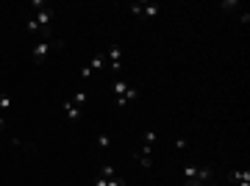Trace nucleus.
Listing matches in <instances>:
<instances>
[{"label": "nucleus", "mask_w": 250, "mask_h": 186, "mask_svg": "<svg viewBox=\"0 0 250 186\" xmlns=\"http://www.w3.org/2000/svg\"><path fill=\"white\" fill-rule=\"evenodd\" d=\"M50 22H53V9L47 6V9H42V11H36L34 17L25 22V28H28V34H50Z\"/></svg>", "instance_id": "obj_1"}, {"label": "nucleus", "mask_w": 250, "mask_h": 186, "mask_svg": "<svg viewBox=\"0 0 250 186\" xmlns=\"http://www.w3.org/2000/svg\"><path fill=\"white\" fill-rule=\"evenodd\" d=\"M139 98V92H136V86H131L125 78H117L114 81V103L120 108L125 106V103H131V100Z\"/></svg>", "instance_id": "obj_2"}, {"label": "nucleus", "mask_w": 250, "mask_h": 186, "mask_svg": "<svg viewBox=\"0 0 250 186\" xmlns=\"http://www.w3.org/2000/svg\"><path fill=\"white\" fill-rule=\"evenodd\" d=\"M159 11H161V6L159 3H150V0H134V3H131V14L147 20V22L159 17Z\"/></svg>", "instance_id": "obj_3"}, {"label": "nucleus", "mask_w": 250, "mask_h": 186, "mask_svg": "<svg viewBox=\"0 0 250 186\" xmlns=\"http://www.w3.org/2000/svg\"><path fill=\"white\" fill-rule=\"evenodd\" d=\"M62 44H64V42H59V39H53V42H50V39H39V42L34 44V53H31L34 64H42V62L47 59V56L53 53V50H59Z\"/></svg>", "instance_id": "obj_4"}, {"label": "nucleus", "mask_w": 250, "mask_h": 186, "mask_svg": "<svg viewBox=\"0 0 250 186\" xmlns=\"http://www.w3.org/2000/svg\"><path fill=\"white\" fill-rule=\"evenodd\" d=\"M211 167H192V164H187L184 167V181H200V184H211Z\"/></svg>", "instance_id": "obj_5"}, {"label": "nucleus", "mask_w": 250, "mask_h": 186, "mask_svg": "<svg viewBox=\"0 0 250 186\" xmlns=\"http://www.w3.org/2000/svg\"><path fill=\"white\" fill-rule=\"evenodd\" d=\"M106 62H111V72H114V75L123 72V47H120V44H111V47H108Z\"/></svg>", "instance_id": "obj_6"}, {"label": "nucleus", "mask_w": 250, "mask_h": 186, "mask_svg": "<svg viewBox=\"0 0 250 186\" xmlns=\"http://www.w3.org/2000/svg\"><path fill=\"white\" fill-rule=\"evenodd\" d=\"M103 67H106V53H98V56H95V59H92L89 64H83V67H81V78L86 81V78L92 75V72L103 70Z\"/></svg>", "instance_id": "obj_7"}, {"label": "nucleus", "mask_w": 250, "mask_h": 186, "mask_svg": "<svg viewBox=\"0 0 250 186\" xmlns=\"http://www.w3.org/2000/svg\"><path fill=\"white\" fill-rule=\"evenodd\" d=\"M134 159L139 161V167L142 169H150L153 167V147H139V150H134Z\"/></svg>", "instance_id": "obj_8"}, {"label": "nucleus", "mask_w": 250, "mask_h": 186, "mask_svg": "<svg viewBox=\"0 0 250 186\" xmlns=\"http://www.w3.org/2000/svg\"><path fill=\"white\" fill-rule=\"evenodd\" d=\"M62 108H64V114L70 117V123H78L81 117H83V108H81V106H75L72 100H64V103H62Z\"/></svg>", "instance_id": "obj_9"}, {"label": "nucleus", "mask_w": 250, "mask_h": 186, "mask_svg": "<svg viewBox=\"0 0 250 186\" xmlns=\"http://www.w3.org/2000/svg\"><path fill=\"white\" fill-rule=\"evenodd\" d=\"M231 181L236 186H250V172L248 169H233L231 172Z\"/></svg>", "instance_id": "obj_10"}, {"label": "nucleus", "mask_w": 250, "mask_h": 186, "mask_svg": "<svg viewBox=\"0 0 250 186\" xmlns=\"http://www.w3.org/2000/svg\"><path fill=\"white\" fill-rule=\"evenodd\" d=\"M142 145L145 147H156V131L153 128H145L142 131Z\"/></svg>", "instance_id": "obj_11"}, {"label": "nucleus", "mask_w": 250, "mask_h": 186, "mask_svg": "<svg viewBox=\"0 0 250 186\" xmlns=\"http://www.w3.org/2000/svg\"><path fill=\"white\" fill-rule=\"evenodd\" d=\"M95 142H98V147H100V150H111V136H108L106 131H100Z\"/></svg>", "instance_id": "obj_12"}, {"label": "nucleus", "mask_w": 250, "mask_h": 186, "mask_svg": "<svg viewBox=\"0 0 250 186\" xmlns=\"http://www.w3.org/2000/svg\"><path fill=\"white\" fill-rule=\"evenodd\" d=\"M72 103H75V106H81V108H83V106H86V92H83V89H78V92H75V95H72Z\"/></svg>", "instance_id": "obj_13"}, {"label": "nucleus", "mask_w": 250, "mask_h": 186, "mask_svg": "<svg viewBox=\"0 0 250 186\" xmlns=\"http://www.w3.org/2000/svg\"><path fill=\"white\" fill-rule=\"evenodd\" d=\"M100 178H108V181H111V178H117V169L111 167V164H103V167H100Z\"/></svg>", "instance_id": "obj_14"}, {"label": "nucleus", "mask_w": 250, "mask_h": 186, "mask_svg": "<svg viewBox=\"0 0 250 186\" xmlns=\"http://www.w3.org/2000/svg\"><path fill=\"white\" fill-rule=\"evenodd\" d=\"M9 108H11V98L6 92H0V111H9Z\"/></svg>", "instance_id": "obj_15"}, {"label": "nucleus", "mask_w": 250, "mask_h": 186, "mask_svg": "<svg viewBox=\"0 0 250 186\" xmlns=\"http://www.w3.org/2000/svg\"><path fill=\"white\" fill-rule=\"evenodd\" d=\"M31 9H34V14H36V11L47 9V3H42V0H34V3H31Z\"/></svg>", "instance_id": "obj_16"}, {"label": "nucleus", "mask_w": 250, "mask_h": 186, "mask_svg": "<svg viewBox=\"0 0 250 186\" xmlns=\"http://www.w3.org/2000/svg\"><path fill=\"white\" fill-rule=\"evenodd\" d=\"M175 150H187V139H184V136L175 139Z\"/></svg>", "instance_id": "obj_17"}, {"label": "nucleus", "mask_w": 250, "mask_h": 186, "mask_svg": "<svg viewBox=\"0 0 250 186\" xmlns=\"http://www.w3.org/2000/svg\"><path fill=\"white\" fill-rule=\"evenodd\" d=\"M236 6H239L236 0H228V3H223V9H225V11H233V9H236Z\"/></svg>", "instance_id": "obj_18"}, {"label": "nucleus", "mask_w": 250, "mask_h": 186, "mask_svg": "<svg viewBox=\"0 0 250 186\" xmlns=\"http://www.w3.org/2000/svg\"><path fill=\"white\" fill-rule=\"evenodd\" d=\"M108 186H125V181H123V178H111V181H108Z\"/></svg>", "instance_id": "obj_19"}, {"label": "nucleus", "mask_w": 250, "mask_h": 186, "mask_svg": "<svg viewBox=\"0 0 250 186\" xmlns=\"http://www.w3.org/2000/svg\"><path fill=\"white\" fill-rule=\"evenodd\" d=\"M95 186H108V178H95Z\"/></svg>", "instance_id": "obj_20"}, {"label": "nucleus", "mask_w": 250, "mask_h": 186, "mask_svg": "<svg viewBox=\"0 0 250 186\" xmlns=\"http://www.w3.org/2000/svg\"><path fill=\"white\" fill-rule=\"evenodd\" d=\"M184 186H206V184H200V181H184Z\"/></svg>", "instance_id": "obj_21"}, {"label": "nucleus", "mask_w": 250, "mask_h": 186, "mask_svg": "<svg viewBox=\"0 0 250 186\" xmlns=\"http://www.w3.org/2000/svg\"><path fill=\"white\" fill-rule=\"evenodd\" d=\"M0 131H6V120H3V114H0Z\"/></svg>", "instance_id": "obj_22"}]
</instances>
